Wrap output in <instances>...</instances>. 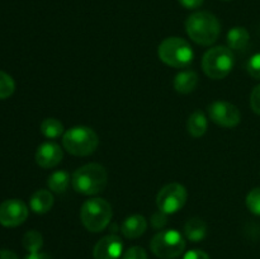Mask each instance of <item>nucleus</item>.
<instances>
[{"label":"nucleus","instance_id":"obj_14","mask_svg":"<svg viewBox=\"0 0 260 259\" xmlns=\"http://www.w3.org/2000/svg\"><path fill=\"white\" fill-rule=\"evenodd\" d=\"M53 195L47 189H38L30 196L29 207L37 215H45L52 208Z\"/></svg>","mask_w":260,"mask_h":259},{"label":"nucleus","instance_id":"obj_31","mask_svg":"<svg viewBox=\"0 0 260 259\" xmlns=\"http://www.w3.org/2000/svg\"><path fill=\"white\" fill-rule=\"evenodd\" d=\"M25 259H52V258H51L48 254L38 251V253H29L27 256H25Z\"/></svg>","mask_w":260,"mask_h":259},{"label":"nucleus","instance_id":"obj_7","mask_svg":"<svg viewBox=\"0 0 260 259\" xmlns=\"http://www.w3.org/2000/svg\"><path fill=\"white\" fill-rule=\"evenodd\" d=\"M150 248L159 258H177L184 251L185 240L178 230H162L152 238Z\"/></svg>","mask_w":260,"mask_h":259},{"label":"nucleus","instance_id":"obj_2","mask_svg":"<svg viewBox=\"0 0 260 259\" xmlns=\"http://www.w3.org/2000/svg\"><path fill=\"white\" fill-rule=\"evenodd\" d=\"M108 182V174L103 165L90 163L76 169L71 177V184L76 193L95 196L103 192Z\"/></svg>","mask_w":260,"mask_h":259},{"label":"nucleus","instance_id":"obj_29","mask_svg":"<svg viewBox=\"0 0 260 259\" xmlns=\"http://www.w3.org/2000/svg\"><path fill=\"white\" fill-rule=\"evenodd\" d=\"M180 3V5L185 8V9H197L201 5L203 4L205 0H178Z\"/></svg>","mask_w":260,"mask_h":259},{"label":"nucleus","instance_id":"obj_6","mask_svg":"<svg viewBox=\"0 0 260 259\" xmlns=\"http://www.w3.org/2000/svg\"><path fill=\"white\" fill-rule=\"evenodd\" d=\"M234 53L225 46L210 48L202 58V69L208 78L220 80L226 78L234 68Z\"/></svg>","mask_w":260,"mask_h":259},{"label":"nucleus","instance_id":"obj_3","mask_svg":"<svg viewBox=\"0 0 260 259\" xmlns=\"http://www.w3.org/2000/svg\"><path fill=\"white\" fill-rule=\"evenodd\" d=\"M112 206L104 198H90L81 206L80 220L90 233H101L112 220Z\"/></svg>","mask_w":260,"mask_h":259},{"label":"nucleus","instance_id":"obj_30","mask_svg":"<svg viewBox=\"0 0 260 259\" xmlns=\"http://www.w3.org/2000/svg\"><path fill=\"white\" fill-rule=\"evenodd\" d=\"M0 259H19L17 256V254L12 250H7V249H3L0 250Z\"/></svg>","mask_w":260,"mask_h":259},{"label":"nucleus","instance_id":"obj_20","mask_svg":"<svg viewBox=\"0 0 260 259\" xmlns=\"http://www.w3.org/2000/svg\"><path fill=\"white\" fill-rule=\"evenodd\" d=\"M40 128L43 136L47 137V139H57L63 134V124L57 118L43 119Z\"/></svg>","mask_w":260,"mask_h":259},{"label":"nucleus","instance_id":"obj_19","mask_svg":"<svg viewBox=\"0 0 260 259\" xmlns=\"http://www.w3.org/2000/svg\"><path fill=\"white\" fill-rule=\"evenodd\" d=\"M70 184V174L66 170H57L52 173L47 179L50 190L55 193H63Z\"/></svg>","mask_w":260,"mask_h":259},{"label":"nucleus","instance_id":"obj_12","mask_svg":"<svg viewBox=\"0 0 260 259\" xmlns=\"http://www.w3.org/2000/svg\"><path fill=\"white\" fill-rule=\"evenodd\" d=\"M123 244L117 235H107L95 244L93 250L94 259H118L122 255Z\"/></svg>","mask_w":260,"mask_h":259},{"label":"nucleus","instance_id":"obj_5","mask_svg":"<svg viewBox=\"0 0 260 259\" xmlns=\"http://www.w3.org/2000/svg\"><path fill=\"white\" fill-rule=\"evenodd\" d=\"M159 58L168 66L182 69L190 65L194 58L192 46L180 37H168L162 41L157 48Z\"/></svg>","mask_w":260,"mask_h":259},{"label":"nucleus","instance_id":"obj_17","mask_svg":"<svg viewBox=\"0 0 260 259\" xmlns=\"http://www.w3.org/2000/svg\"><path fill=\"white\" fill-rule=\"evenodd\" d=\"M208 121L206 114L202 111H194L189 116L187 122V130L192 137H202L207 132Z\"/></svg>","mask_w":260,"mask_h":259},{"label":"nucleus","instance_id":"obj_15","mask_svg":"<svg viewBox=\"0 0 260 259\" xmlns=\"http://www.w3.org/2000/svg\"><path fill=\"white\" fill-rule=\"evenodd\" d=\"M174 89L179 94H189L197 88L198 85V75L196 71L192 70H185L180 71L177 74L173 81Z\"/></svg>","mask_w":260,"mask_h":259},{"label":"nucleus","instance_id":"obj_28","mask_svg":"<svg viewBox=\"0 0 260 259\" xmlns=\"http://www.w3.org/2000/svg\"><path fill=\"white\" fill-rule=\"evenodd\" d=\"M183 259H211V258L206 251L200 250V249H193V250L187 251Z\"/></svg>","mask_w":260,"mask_h":259},{"label":"nucleus","instance_id":"obj_26","mask_svg":"<svg viewBox=\"0 0 260 259\" xmlns=\"http://www.w3.org/2000/svg\"><path fill=\"white\" fill-rule=\"evenodd\" d=\"M250 107L254 113L260 116V84L253 89L250 94Z\"/></svg>","mask_w":260,"mask_h":259},{"label":"nucleus","instance_id":"obj_10","mask_svg":"<svg viewBox=\"0 0 260 259\" xmlns=\"http://www.w3.org/2000/svg\"><path fill=\"white\" fill-rule=\"evenodd\" d=\"M28 217V207L20 200H7L0 203V225L17 228Z\"/></svg>","mask_w":260,"mask_h":259},{"label":"nucleus","instance_id":"obj_13","mask_svg":"<svg viewBox=\"0 0 260 259\" xmlns=\"http://www.w3.org/2000/svg\"><path fill=\"white\" fill-rule=\"evenodd\" d=\"M147 229V220L142 215L128 216L121 226V231L127 239H137L144 235Z\"/></svg>","mask_w":260,"mask_h":259},{"label":"nucleus","instance_id":"obj_18","mask_svg":"<svg viewBox=\"0 0 260 259\" xmlns=\"http://www.w3.org/2000/svg\"><path fill=\"white\" fill-rule=\"evenodd\" d=\"M228 45L230 50H244L250 41V35L244 27H234L228 33Z\"/></svg>","mask_w":260,"mask_h":259},{"label":"nucleus","instance_id":"obj_9","mask_svg":"<svg viewBox=\"0 0 260 259\" xmlns=\"http://www.w3.org/2000/svg\"><path fill=\"white\" fill-rule=\"evenodd\" d=\"M208 117L216 124L231 128L240 123L241 113L235 104L225 101H216L208 106Z\"/></svg>","mask_w":260,"mask_h":259},{"label":"nucleus","instance_id":"obj_11","mask_svg":"<svg viewBox=\"0 0 260 259\" xmlns=\"http://www.w3.org/2000/svg\"><path fill=\"white\" fill-rule=\"evenodd\" d=\"M63 157L62 149L56 142H43L36 152V163L43 169H51L57 167Z\"/></svg>","mask_w":260,"mask_h":259},{"label":"nucleus","instance_id":"obj_22","mask_svg":"<svg viewBox=\"0 0 260 259\" xmlns=\"http://www.w3.org/2000/svg\"><path fill=\"white\" fill-rule=\"evenodd\" d=\"M15 83L9 74L0 70V99H7L14 93Z\"/></svg>","mask_w":260,"mask_h":259},{"label":"nucleus","instance_id":"obj_21","mask_svg":"<svg viewBox=\"0 0 260 259\" xmlns=\"http://www.w3.org/2000/svg\"><path fill=\"white\" fill-rule=\"evenodd\" d=\"M23 246L29 253H38L43 246L42 234L36 230H30L23 236Z\"/></svg>","mask_w":260,"mask_h":259},{"label":"nucleus","instance_id":"obj_1","mask_svg":"<svg viewBox=\"0 0 260 259\" xmlns=\"http://www.w3.org/2000/svg\"><path fill=\"white\" fill-rule=\"evenodd\" d=\"M185 30L193 42L201 46H211L217 41L221 32L220 20L210 12L192 13L185 20Z\"/></svg>","mask_w":260,"mask_h":259},{"label":"nucleus","instance_id":"obj_27","mask_svg":"<svg viewBox=\"0 0 260 259\" xmlns=\"http://www.w3.org/2000/svg\"><path fill=\"white\" fill-rule=\"evenodd\" d=\"M168 223V215L167 213L161 212V211H157L154 215L151 216V225L155 229H162Z\"/></svg>","mask_w":260,"mask_h":259},{"label":"nucleus","instance_id":"obj_4","mask_svg":"<svg viewBox=\"0 0 260 259\" xmlns=\"http://www.w3.org/2000/svg\"><path fill=\"white\" fill-rule=\"evenodd\" d=\"M62 145L69 154L75 156H88L98 147L99 137L90 127L75 126L63 134Z\"/></svg>","mask_w":260,"mask_h":259},{"label":"nucleus","instance_id":"obj_24","mask_svg":"<svg viewBox=\"0 0 260 259\" xmlns=\"http://www.w3.org/2000/svg\"><path fill=\"white\" fill-rule=\"evenodd\" d=\"M248 73L253 76L256 80H260V52L255 53V55L251 56L248 61Z\"/></svg>","mask_w":260,"mask_h":259},{"label":"nucleus","instance_id":"obj_16","mask_svg":"<svg viewBox=\"0 0 260 259\" xmlns=\"http://www.w3.org/2000/svg\"><path fill=\"white\" fill-rule=\"evenodd\" d=\"M184 234L188 240L193 243H200L207 235V225L200 217H193L185 222Z\"/></svg>","mask_w":260,"mask_h":259},{"label":"nucleus","instance_id":"obj_32","mask_svg":"<svg viewBox=\"0 0 260 259\" xmlns=\"http://www.w3.org/2000/svg\"><path fill=\"white\" fill-rule=\"evenodd\" d=\"M223 2H231V0H223Z\"/></svg>","mask_w":260,"mask_h":259},{"label":"nucleus","instance_id":"obj_8","mask_svg":"<svg viewBox=\"0 0 260 259\" xmlns=\"http://www.w3.org/2000/svg\"><path fill=\"white\" fill-rule=\"evenodd\" d=\"M188 193L180 183H169L159 190L156 196V205L161 212L173 215L184 207Z\"/></svg>","mask_w":260,"mask_h":259},{"label":"nucleus","instance_id":"obj_23","mask_svg":"<svg viewBox=\"0 0 260 259\" xmlns=\"http://www.w3.org/2000/svg\"><path fill=\"white\" fill-rule=\"evenodd\" d=\"M246 207L253 215L260 216V187L254 188L246 196Z\"/></svg>","mask_w":260,"mask_h":259},{"label":"nucleus","instance_id":"obj_25","mask_svg":"<svg viewBox=\"0 0 260 259\" xmlns=\"http://www.w3.org/2000/svg\"><path fill=\"white\" fill-rule=\"evenodd\" d=\"M122 259H147V254L141 246H132L124 251Z\"/></svg>","mask_w":260,"mask_h":259}]
</instances>
